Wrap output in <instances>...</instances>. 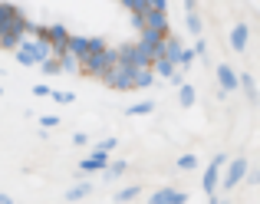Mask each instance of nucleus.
Instances as JSON below:
<instances>
[{
	"mask_svg": "<svg viewBox=\"0 0 260 204\" xmlns=\"http://www.w3.org/2000/svg\"><path fill=\"white\" fill-rule=\"evenodd\" d=\"M95 148H102V152H115V148H119V139H102Z\"/></svg>",
	"mask_w": 260,
	"mask_h": 204,
	"instance_id": "bb28decb",
	"label": "nucleus"
},
{
	"mask_svg": "<svg viewBox=\"0 0 260 204\" xmlns=\"http://www.w3.org/2000/svg\"><path fill=\"white\" fill-rule=\"evenodd\" d=\"M201 30H204L201 13H198V10H188V33H191V37H201Z\"/></svg>",
	"mask_w": 260,
	"mask_h": 204,
	"instance_id": "f3484780",
	"label": "nucleus"
},
{
	"mask_svg": "<svg viewBox=\"0 0 260 204\" xmlns=\"http://www.w3.org/2000/svg\"><path fill=\"white\" fill-rule=\"evenodd\" d=\"M125 168H128V165H125V161H109V165H106V168H102V172H106V175H109V178H119V175H125Z\"/></svg>",
	"mask_w": 260,
	"mask_h": 204,
	"instance_id": "aec40b11",
	"label": "nucleus"
},
{
	"mask_svg": "<svg viewBox=\"0 0 260 204\" xmlns=\"http://www.w3.org/2000/svg\"><path fill=\"white\" fill-rule=\"evenodd\" d=\"M128 115H148V112H155V102H135V106H128L125 109Z\"/></svg>",
	"mask_w": 260,
	"mask_h": 204,
	"instance_id": "6ab92c4d",
	"label": "nucleus"
},
{
	"mask_svg": "<svg viewBox=\"0 0 260 204\" xmlns=\"http://www.w3.org/2000/svg\"><path fill=\"white\" fill-rule=\"evenodd\" d=\"M224 165H228V161H224ZM244 178H247V158H244V155H237V158H234V161L228 165V172H224V178L217 181V188H224V191H234V188L241 185Z\"/></svg>",
	"mask_w": 260,
	"mask_h": 204,
	"instance_id": "20e7f679",
	"label": "nucleus"
},
{
	"mask_svg": "<svg viewBox=\"0 0 260 204\" xmlns=\"http://www.w3.org/2000/svg\"><path fill=\"white\" fill-rule=\"evenodd\" d=\"M37 66H40V70L46 73V76H59V59L53 56V53H50V56H46V59H40Z\"/></svg>",
	"mask_w": 260,
	"mask_h": 204,
	"instance_id": "dca6fc26",
	"label": "nucleus"
},
{
	"mask_svg": "<svg viewBox=\"0 0 260 204\" xmlns=\"http://www.w3.org/2000/svg\"><path fill=\"white\" fill-rule=\"evenodd\" d=\"M20 17V10L13 4H7V0H0V30H7V26H13V20Z\"/></svg>",
	"mask_w": 260,
	"mask_h": 204,
	"instance_id": "ddd939ff",
	"label": "nucleus"
},
{
	"mask_svg": "<svg viewBox=\"0 0 260 204\" xmlns=\"http://www.w3.org/2000/svg\"><path fill=\"white\" fill-rule=\"evenodd\" d=\"M217 83H221V96H231V92H237V73L228 63H221L217 66Z\"/></svg>",
	"mask_w": 260,
	"mask_h": 204,
	"instance_id": "6e6552de",
	"label": "nucleus"
},
{
	"mask_svg": "<svg viewBox=\"0 0 260 204\" xmlns=\"http://www.w3.org/2000/svg\"><path fill=\"white\" fill-rule=\"evenodd\" d=\"M122 4H125V7H128V10H132V17H135V20H139V17H142V13H145V10H148V7H152V0H122Z\"/></svg>",
	"mask_w": 260,
	"mask_h": 204,
	"instance_id": "a211bd4d",
	"label": "nucleus"
},
{
	"mask_svg": "<svg viewBox=\"0 0 260 204\" xmlns=\"http://www.w3.org/2000/svg\"><path fill=\"white\" fill-rule=\"evenodd\" d=\"M50 99L63 102V106H70V102H76V96H73V92H66V89H50Z\"/></svg>",
	"mask_w": 260,
	"mask_h": 204,
	"instance_id": "412c9836",
	"label": "nucleus"
},
{
	"mask_svg": "<svg viewBox=\"0 0 260 204\" xmlns=\"http://www.w3.org/2000/svg\"><path fill=\"white\" fill-rule=\"evenodd\" d=\"M23 40V33L20 30H13V26H7V30H0V50H17V43Z\"/></svg>",
	"mask_w": 260,
	"mask_h": 204,
	"instance_id": "f8f14e48",
	"label": "nucleus"
},
{
	"mask_svg": "<svg viewBox=\"0 0 260 204\" xmlns=\"http://www.w3.org/2000/svg\"><path fill=\"white\" fill-rule=\"evenodd\" d=\"M0 96H4V89H0Z\"/></svg>",
	"mask_w": 260,
	"mask_h": 204,
	"instance_id": "72a5a7b5",
	"label": "nucleus"
},
{
	"mask_svg": "<svg viewBox=\"0 0 260 204\" xmlns=\"http://www.w3.org/2000/svg\"><path fill=\"white\" fill-rule=\"evenodd\" d=\"M40 125H43V128H56L59 119H56V115H40Z\"/></svg>",
	"mask_w": 260,
	"mask_h": 204,
	"instance_id": "cd10ccee",
	"label": "nucleus"
},
{
	"mask_svg": "<svg viewBox=\"0 0 260 204\" xmlns=\"http://www.w3.org/2000/svg\"><path fill=\"white\" fill-rule=\"evenodd\" d=\"M152 7L155 10H168V0H152Z\"/></svg>",
	"mask_w": 260,
	"mask_h": 204,
	"instance_id": "7c9ffc66",
	"label": "nucleus"
},
{
	"mask_svg": "<svg viewBox=\"0 0 260 204\" xmlns=\"http://www.w3.org/2000/svg\"><path fill=\"white\" fill-rule=\"evenodd\" d=\"M224 161H228V155H214V161L208 165V172H204V181H201V188H204V194L208 198H214L217 194V181H221V168H224Z\"/></svg>",
	"mask_w": 260,
	"mask_h": 204,
	"instance_id": "423d86ee",
	"label": "nucleus"
},
{
	"mask_svg": "<svg viewBox=\"0 0 260 204\" xmlns=\"http://www.w3.org/2000/svg\"><path fill=\"white\" fill-rule=\"evenodd\" d=\"M73 142H76V145H89V135L86 132H76V135H73Z\"/></svg>",
	"mask_w": 260,
	"mask_h": 204,
	"instance_id": "c756f323",
	"label": "nucleus"
},
{
	"mask_svg": "<svg viewBox=\"0 0 260 204\" xmlns=\"http://www.w3.org/2000/svg\"><path fill=\"white\" fill-rule=\"evenodd\" d=\"M191 63H194V53H191V50H181V59H178V70H181V73H188V70H191Z\"/></svg>",
	"mask_w": 260,
	"mask_h": 204,
	"instance_id": "b1692460",
	"label": "nucleus"
},
{
	"mask_svg": "<svg viewBox=\"0 0 260 204\" xmlns=\"http://www.w3.org/2000/svg\"><path fill=\"white\" fill-rule=\"evenodd\" d=\"M106 165H109V152H102V148H92V155L79 161V172L92 175V172H102Z\"/></svg>",
	"mask_w": 260,
	"mask_h": 204,
	"instance_id": "0eeeda50",
	"label": "nucleus"
},
{
	"mask_svg": "<svg viewBox=\"0 0 260 204\" xmlns=\"http://www.w3.org/2000/svg\"><path fill=\"white\" fill-rule=\"evenodd\" d=\"M0 204H10V194H0Z\"/></svg>",
	"mask_w": 260,
	"mask_h": 204,
	"instance_id": "473e14b6",
	"label": "nucleus"
},
{
	"mask_svg": "<svg viewBox=\"0 0 260 204\" xmlns=\"http://www.w3.org/2000/svg\"><path fill=\"white\" fill-rule=\"evenodd\" d=\"M33 96H50V86H43V83H37V86H33Z\"/></svg>",
	"mask_w": 260,
	"mask_h": 204,
	"instance_id": "c85d7f7f",
	"label": "nucleus"
},
{
	"mask_svg": "<svg viewBox=\"0 0 260 204\" xmlns=\"http://www.w3.org/2000/svg\"><path fill=\"white\" fill-rule=\"evenodd\" d=\"M194 165H198V158H194V155H181V158H178V168H184V172H191Z\"/></svg>",
	"mask_w": 260,
	"mask_h": 204,
	"instance_id": "393cba45",
	"label": "nucleus"
},
{
	"mask_svg": "<svg viewBox=\"0 0 260 204\" xmlns=\"http://www.w3.org/2000/svg\"><path fill=\"white\" fill-rule=\"evenodd\" d=\"M50 43H46V40H40L37 33H33V37H23L17 43V50H13V56H17V63L20 66H37L40 59H46L50 56Z\"/></svg>",
	"mask_w": 260,
	"mask_h": 204,
	"instance_id": "f03ea898",
	"label": "nucleus"
},
{
	"mask_svg": "<svg viewBox=\"0 0 260 204\" xmlns=\"http://www.w3.org/2000/svg\"><path fill=\"white\" fill-rule=\"evenodd\" d=\"M188 201V194L178 191V188H161V191L152 194V204H184Z\"/></svg>",
	"mask_w": 260,
	"mask_h": 204,
	"instance_id": "1a4fd4ad",
	"label": "nucleus"
},
{
	"mask_svg": "<svg viewBox=\"0 0 260 204\" xmlns=\"http://www.w3.org/2000/svg\"><path fill=\"white\" fill-rule=\"evenodd\" d=\"M178 99H181V106H184V109H188V106H194V86L178 83Z\"/></svg>",
	"mask_w": 260,
	"mask_h": 204,
	"instance_id": "2eb2a0df",
	"label": "nucleus"
},
{
	"mask_svg": "<svg viewBox=\"0 0 260 204\" xmlns=\"http://www.w3.org/2000/svg\"><path fill=\"white\" fill-rule=\"evenodd\" d=\"M247 40H250V26L247 23H234V30H231V46H234L237 53L247 50Z\"/></svg>",
	"mask_w": 260,
	"mask_h": 204,
	"instance_id": "9d476101",
	"label": "nucleus"
},
{
	"mask_svg": "<svg viewBox=\"0 0 260 204\" xmlns=\"http://www.w3.org/2000/svg\"><path fill=\"white\" fill-rule=\"evenodd\" d=\"M53 56L59 59V73H66V76H76V73H79V59L73 56L70 50H63V53H53Z\"/></svg>",
	"mask_w": 260,
	"mask_h": 204,
	"instance_id": "9b49d317",
	"label": "nucleus"
},
{
	"mask_svg": "<svg viewBox=\"0 0 260 204\" xmlns=\"http://www.w3.org/2000/svg\"><path fill=\"white\" fill-rule=\"evenodd\" d=\"M139 191H142L139 185H128V188H122V191L115 194V198H119V201H132V198H139Z\"/></svg>",
	"mask_w": 260,
	"mask_h": 204,
	"instance_id": "5701e85b",
	"label": "nucleus"
},
{
	"mask_svg": "<svg viewBox=\"0 0 260 204\" xmlns=\"http://www.w3.org/2000/svg\"><path fill=\"white\" fill-rule=\"evenodd\" d=\"M102 46H106V40H99V37H76V33H70L66 50H70L76 59H83L86 53H95V50H102Z\"/></svg>",
	"mask_w": 260,
	"mask_h": 204,
	"instance_id": "39448f33",
	"label": "nucleus"
},
{
	"mask_svg": "<svg viewBox=\"0 0 260 204\" xmlns=\"http://www.w3.org/2000/svg\"><path fill=\"white\" fill-rule=\"evenodd\" d=\"M237 89H244V96H247L250 102L257 99V83H254L250 73H241V76H237Z\"/></svg>",
	"mask_w": 260,
	"mask_h": 204,
	"instance_id": "4468645a",
	"label": "nucleus"
},
{
	"mask_svg": "<svg viewBox=\"0 0 260 204\" xmlns=\"http://www.w3.org/2000/svg\"><path fill=\"white\" fill-rule=\"evenodd\" d=\"M184 10H198V0H184Z\"/></svg>",
	"mask_w": 260,
	"mask_h": 204,
	"instance_id": "2f4dec72",
	"label": "nucleus"
},
{
	"mask_svg": "<svg viewBox=\"0 0 260 204\" xmlns=\"http://www.w3.org/2000/svg\"><path fill=\"white\" fill-rule=\"evenodd\" d=\"M89 191H92V185H76V188H70V191H66V198L76 201V198H86Z\"/></svg>",
	"mask_w": 260,
	"mask_h": 204,
	"instance_id": "4be33fe9",
	"label": "nucleus"
},
{
	"mask_svg": "<svg viewBox=\"0 0 260 204\" xmlns=\"http://www.w3.org/2000/svg\"><path fill=\"white\" fill-rule=\"evenodd\" d=\"M112 66H115V50H112L109 43L102 46V50L86 53V56L79 59V73H86V76L99 79V83H106V76L112 73Z\"/></svg>",
	"mask_w": 260,
	"mask_h": 204,
	"instance_id": "f257e3e1",
	"label": "nucleus"
},
{
	"mask_svg": "<svg viewBox=\"0 0 260 204\" xmlns=\"http://www.w3.org/2000/svg\"><path fill=\"white\" fill-rule=\"evenodd\" d=\"M191 53H194V56H204V53H208V43H204L201 37H194V46H191Z\"/></svg>",
	"mask_w": 260,
	"mask_h": 204,
	"instance_id": "a878e982",
	"label": "nucleus"
},
{
	"mask_svg": "<svg viewBox=\"0 0 260 204\" xmlns=\"http://www.w3.org/2000/svg\"><path fill=\"white\" fill-rule=\"evenodd\" d=\"M37 37H40V40H46V43H50V50H53V53H63V50H66V43H70V30H66L63 23L37 26Z\"/></svg>",
	"mask_w": 260,
	"mask_h": 204,
	"instance_id": "7ed1b4c3",
	"label": "nucleus"
}]
</instances>
